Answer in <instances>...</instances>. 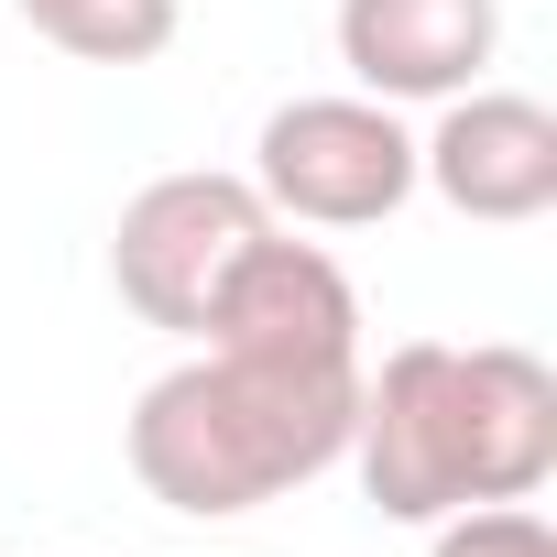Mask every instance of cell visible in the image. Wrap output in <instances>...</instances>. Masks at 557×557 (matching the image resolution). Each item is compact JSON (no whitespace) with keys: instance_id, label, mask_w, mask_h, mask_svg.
Wrapping results in <instances>:
<instances>
[{"instance_id":"1","label":"cell","mask_w":557,"mask_h":557,"mask_svg":"<svg viewBox=\"0 0 557 557\" xmlns=\"http://www.w3.org/2000/svg\"><path fill=\"white\" fill-rule=\"evenodd\" d=\"M350 470L383 524L535 503L557 481V372L513 339H394L361 361Z\"/></svg>"},{"instance_id":"2","label":"cell","mask_w":557,"mask_h":557,"mask_svg":"<svg viewBox=\"0 0 557 557\" xmlns=\"http://www.w3.org/2000/svg\"><path fill=\"white\" fill-rule=\"evenodd\" d=\"M350 416H361V372H296V361H240V350H197L164 383H143L121 448L132 481L164 513L230 524L307 492L318 470L350 459Z\"/></svg>"},{"instance_id":"3","label":"cell","mask_w":557,"mask_h":557,"mask_svg":"<svg viewBox=\"0 0 557 557\" xmlns=\"http://www.w3.org/2000/svg\"><path fill=\"white\" fill-rule=\"evenodd\" d=\"M273 230L262 186L251 175H219V164H186V175H153L121 197V230H110V285L143 329L164 339H197L219 285H230V262Z\"/></svg>"},{"instance_id":"4","label":"cell","mask_w":557,"mask_h":557,"mask_svg":"<svg viewBox=\"0 0 557 557\" xmlns=\"http://www.w3.org/2000/svg\"><path fill=\"white\" fill-rule=\"evenodd\" d=\"M251 186L285 230H383L416 197V132L394 99H285L251 143Z\"/></svg>"},{"instance_id":"5","label":"cell","mask_w":557,"mask_h":557,"mask_svg":"<svg viewBox=\"0 0 557 557\" xmlns=\"http://www.w3.org/2000/svg\"><path fill=\"white\" fill-rule=\"evenodd\" d=\"M197 350H240V361H296V372H361V285L339 273V251L296 240L273 219L197 329Z\"/></svg>"},{"instance_id":"6","label":"cell","mask_w":557,"mask_h":557,"mask_svg":"<svg viewBox=\"0 0 557 557\" xmlns=\"http://www.w3.org/2000/svg\"><path fill=\"white\" fill-rule=\"evenodd\" d=\"M416 186H437L481 230H524L557 208V110L524 88H459L437 99V132H416Z\"/></svg>"},{"instance_id":"7","label":"cell","mask_w":557,"mask_h":557,"mask_svg":"<svg viewBox=\"0 0 557 557\" xmlns=\"http://www.w3.org/2000/svg\"><path fill=\"white\" fill-rule=\"evenodd\" d=\"M503 55V0H339V66L361 99H459Z\"/></svg>"},{"instance_id":"8","label":"cell","mask_w":557,"mask_h":557,"mask_svg":"<svg viewBox=\"0 0 557 557\" xmlns=\"http://www.w3.org/2000/svg\"><path fill=\"white\" fill-rule=\"evenodd\" d=\"M12 12L77 66H153L186 23V0H12Z\"/></svg>"},{"instance_id":"9","label":"cell","mask_w":557,"mask_h":557,"mask_svg":"<svg viewBox=\"0 0 557 557\" xmlns=\"http://www.w3.org/2000/svg\"><path fill=\"white\" fill-rule=\"evenodd\" d=\"M426 535H437L426 557H557L535 503H470V513H437Z\"/></svg>"}]
</instances>
